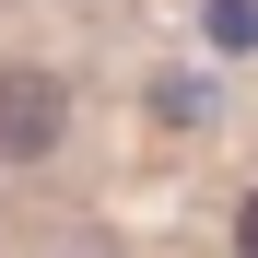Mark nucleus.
<instances>
[{
    "instance_id": "3",
    "label": "nucleus",
    "mask_w": 258,
    "mask_h": 258,
    "mask_svg": "<svg viewBox=\"0 0 258 258\" xmlns=\"http://www.w3.org/2000/svg\"><path fill=\"white\" fill-rule=\"evenodd\" d=\"M235 258H258V188L235 200Z\"/></svg>"
},
{
    "instance_id": "2",
    "label": "nucleus",
    "mask_w": 258,
    "mask_h": 258,
    "mask_svg": "<svg viewBox=\"0 0 258 258\" xmlns=\"http://www.w3.org/2000/svg\"><path fill=\"white\" fill-rule=\"evenodd\" d=\"M211 47H258V0H211Z\"/></svg>"
},
{
    "instance_id": "1",
    "label": "nucleus",
    "mask_w": 258,
    "mask_h": 258,
    "mask_svg": "<svg viewBox=\"0 0 258 258\" xmlns=\"http://www.w3.org/2000/svg\"><path fill=\"white\" fill-rule=\"evenodd\" d=\"M59 141H71V82L35 71V59H12V71H0V176L47 164Z\"/></svg>"
}]
</instances>
